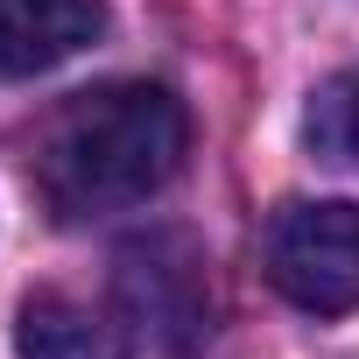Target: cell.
Masks as SVG:
<instances>
[{
  "label": "cell",
  "instance_id": "1",
  "mask_svg": "<svg viewBox=\"0 0 359 359\" xmlns=\"http://www.w3.org/2000/svg\"><path fill=\"white\" fill-rule=\"evenodd\" d=\"M184 141H191V120H184V99L169 85L113 78V85H92L50 113L29 169H36L43 205L78 226V219L148 205L176 176Z\"/></svg>",
  "mask_w": 359,
  "mask_h": 359
},
{
  "label": "cell",
  "instance_id": "2",
  "mask_svg": "<svg viewBox=\"0 0 359 359\" xmlns=\"http://www.w3.org/2000/svg\"><path fill=\"white\" fill-rule=\"evenodd\" d=\"M268 282L310 310V317H352L359 310V205L345 198H303L268 219Z\"/></svg>",
  "mask_w": 359,
  "mask_h": 359
},
{
  "label": "cell",
  "instance_id": "3",
  "mask_svg": "<svg viewBox=\"0 0 359 359\" xmlns=\"http://www.w3.org/2000/svg\"><path fill=\"white\" fill-rule=\"evenodd\" d=\"M120 317L162 345V352H184L212 331V282H205V254L184 233H155L134 240L120 254Z\"/></svg>",
  "mask_w": 359,
  "mask_h": 359
},
{
  "label": "cell",
  "instance_id": "4",
  "mask_svg": "<svg viewBox=\"0 0 359 359\" xmlns=\"http://www.w3.org/2000/svg\"><path fill=\"white\" fill-rule=\"evenodd\" d=\"M99 0H0V78H36L99 43Z\"/></svg>",
  "mask_w": 359,
  "mask_h": 359
},
{
  "label": "cell",
  "instance_id": "5",
  "mask_svg": "<svg viewBox=\"0 0 359 359\" xmlns=\"http://www.w3.org/2000/svg\"><path fill=\"white\" fill-rule=\"evenodd\" d=\"M22 359H127V317L64 289H36L15 317Z\"/></svg>",
  "mask_w": 359,
  "mask_h": 359
},
{
  "label": "cell",
  "instance_id": "6",
  "mask_svg": "<svg viewBox=\"0 0 359 359\" xmlns=\"http://www.w3.org/2000/svg\"><path fill=\"white\" fill-rule=\"evenodd\" d=\"M310 148L338 169H359V64L324 78L310 99Z\"/></svg>",
  "mask_w": 359,
  "mask_h": 359
}]
</instances>
